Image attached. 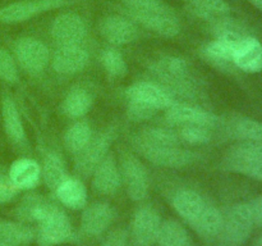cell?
Wrapping results in <instances>:
<instances>
[{
	"label": "cell",
	"mask_w": 262,
	"mask_h": 246,
	"mask_svg": "<svg viewBox=\"0 0 262 246\" xmlns=\"http://www.w3.org/2000/svg\"><path fill=\"white\" fill-rule=\"evenodd\" d=\"M19 212L27 219L40 223L37 233V242L40 246H55L72 237L73 230L68 217L55 205L31 197L27 202L22 204Z\"/></svg>",
	"instance_id": "obj_1"
},
{
	"label": "cell",
	"mask_w": 262,
	"mask_h": 246,
	"mask_svg": "<svg viewBox=\"0 0 262 246\" xmlns=\"http://www.w3.org/2000/svg\"><path fill=\"white\" fill-rule=\"evenodd\" d=\"M228 171L262 181V144L247 142L235 145L223 160Z\"/></svg>",
	"instance_id": "obj_2"
},
{
	"label": "cell",
	"mask_w": 262,
	"mask_h": 246,
	"mask_svg": "<svg viewBox=\"0 0 262 246\" xmlns=\"http://www.w3.org/2000/svg\"><path fill=\"white\" fill-rule=\"evenodd\" d=\"M128 14L141 26L164 37H174L181 32L178 17L165 3L155 8L128 12Z\"/></svg>",
	"instance_id": "obj_3"
},
{
	"label": "cell",
	"mask_w": 262,
	"mask_h": 246,
	"mask_svg": "<svg viewBox=\"0 0 262 246\" xmlns=\"http://www.w3.org/2000/svg\"><path fill=\"white\" fill-rule=\"evenodd\" d=\"M68 0H27L17 2L0 8V23L14 25L26 22L31 18L40 15L49 10L58 9L69 4Z\"/></svg>",
	"instance_id": "obj_4"
},
{
	"label": "cell",
	"mask_w": 262,
	"mask_h": 246,
	"mask_svg": "<svg viewBox=\"0 0 262 246\" xmlns=\"http://www.w3.org/2000/svg\"><path fill=\"white\" fill-rule=\"evenodd\" d=\"M255 218L250 204H235L223 215V230L230 243H242L252 232Z\"/></svg>",
	"instance_id": "obj_5"
},
{
	"label": "cell",
	"mask_w": 262,
	"mask_h": 246,
	"mask_svg": "<svg viewBox=\"0 0 262 246\" xmlns=\"http://www.w3.org/2000/svg\"><path fill=\"white\" fill-rule=\"evenodd\" d=\"M14 53L20 67L30 73L42 72L50 59L48 46L33 37L19 38L14 45Z\"/></svg>",
	"instance_id": "obj_6"
},
{
	"label": "cell",
	"mask_w": 262,
	"mask_h": 246,
	"mask_svg": "<svg viewBox=\"0 0 262 246\" xmlns=\"http://www.w3.org/2000/svg\"><path fill=\"white\" fill-rule=\"evenodd\" d=\"M113 136L114 133L109 130L90 140V142L79 151L77 156L76 171L78 173L87 176L96 169V167L107 156Z\"/></svg>",
	"instance_id": "obj_7"
},
{
	"label": "cell",
	"mask_w": 262,
	"mask_h": 246,
	"mask_svg": "<svg viewBox=\"0 0 262 246\" xmlns=\"http://www.w3.org/2000/svg\"><path fill=\"white\" fill-rule=\"evenodd\" d=\"M137 151L155 166L170 167V168L186 167L196 158L192 151L182 149L179 145L148 146V148L138 149Z\"/></svg>",
	"instance_id": "obj_8"
},
{
	"label": "cell",
	"mask_w": 262,
	"mask_h": 246,
	"mask_svg": "<svg viewBox=\"0 0 262 246\" xmlns=\"http://www.w3.org/2000/svg\"><path fill=\"white\" fill-rule=\"evenodd\" d=\"M51 35L60 45L81 44L87 35L86 20L76 13H63L54 19Z\"/></svg>",
	"instance_id": "obj_9"
},
{
	"label": "cell",
	"mask_w": 262,
	"mask_h": 246,
	"mask_svg": "<svg viewBox=\"0 0 262 246\" xmlns=\"http://www.w3.org/2000/svg\"><path fill=\"white\" fill-rule=\"evenodd\" d=\"M127 97L128 101L140 102L155 110L168 109L174 104L173 97L166 90L151 82H137L128 87Z\"/></svg>",
	"instance_id": "obj_10"
},
{
	"label": "cell",
	"mask_w": 262,
	"mask_h": 246,
	"mask_svg": "<svg viewBox=\"0 0 262 246\" xmlns=\"http://www.w3.org/2000/svg\"><path fill=\"white\" fill-rule=\"evenodd\" d=\"M99 30L105 40L115 45H125L138 37V28L135 22L120 15H107L102 18Z\"/></svg>",
	"instance_id": "obj_11"
},
{
	"label": "cell",
	"mask_w": 262,
	"mask_h": 246,
	"mask_svg": "<svg viewBox=\"0 0 262 246\" xmlns=\"http://www.w3.org/2000/svg\"><path fill=\"white\" fill-rule=\"evenodd\" d=\"M123 177L128 195L135 201L143 200L148 194V176L145 166L136 156L127 155L123 159Z\"/></svg>",
	"instance_id": "obj_12"
},
{
	"label": "cell",
	"mask_w": 262,
	"mask_h": 246,
	"mask_svg": "<svg viewBox=\"0 0 262 246\" xmlns=\"http://www.w3.org/2000/svg\"><path fill=\"white\" fill-rule=\"evenodd\" d=\"M89 63V53L81 44L60 45L55 51L53 67L58 73L73 74L82 71Z\"/></svg>",
	"instance_id": "obj_13"
},
{
	"label": "cell",
	"mask_w": 262,
	"mask_h": 246,
	"mask_svg": "<svg viewBox=\"0 0 262 246\" xmlns=\"http://www.w3.org/2000/svg\"><path fill=\"white\" fill-rule=\"evenodd\" d=\"M166 119L173 125L179 126H204V127H214L216 123V117L212 113L201 108L193 107L188 104H176L168 108Z\"/></svg>",
	"instance_id": "obj_14"
},
{
	"label": "cell",
	"mask_w": 262,
	"mask_h": 246,
	"mask_svg": "<svg viewBox=\"0 0 262 246\" xmlns=\"http://www.w3.org/2000/svg\"><path fill=\"white\" fill-rule=\"evenodd\" d=\"M161 220L152 208H141L133 219V237L140 246L155 242L160 230Z\"/></svg>",
	"instance_id": "obj_15"
},
{
	"label": "cell",
	"mask_w": 262,
	"mask_h": 246,
	"mask_svg": "<svg viewBox=\"0 0 262 246\" xmlns=\"http://www.w3.org/2000/svg\"><path fill=\"white\" fill-rule=\"evenodd\" d=\"M233 64L247 73L262 71V44L252 36L243 37L234 50Z\"/></svg>",
	"instance_id": "obj_16"
},
{
	"label": "cell",
	"mask_w": 262,
	"mask_h": 246,
	"mask_svg": "<svg viewBox=\"0 0 262 246\" xmlns=\"http://www.w3.org/2000/svg\"><path fill=\"white\" fill-rule=\"evenodd\" d=\"M122 176L114 158L107 155L94 171V189L104 195H112L119 189Z\"/></svg>",
	"instance_id": "obj_17"
},
{
	"label": "cell",
	"mask_w": 262,
	"mask_h": 246,
	"mask_svg": "<svg viewBox=\"0 0 262 246\" xmlns=\"http://www.w3.org/2000/svg\"><path fill=\"white\" fill-rule=\"evenodd\" d=\"M41 177V167L32 159H18L10 166L9 181L15 189H33Z\"/></svg>",
	"instance_id": "obj_18"
},
{
	"label": "cell",
	"mask_w": 262,
	"mask_h": 246,
	"mask_svg": "<svg viewBox=\"0 0 262 246\" xmlns=\"http://www.w3.org/2000/svg\"><path fill=\"white\" fill-rule=\"evenodd\" d=\"M114 210L107 204H92L82 215V230L91 236H99L113 222Z\"/></svg>",
	"instance_id": "obj_19"
},
{
	"label": "cell",
	"mask_w": 262,
	"mask_h": 246,
	"mask_svg": "<svg viewBox=\"0 0 262 246\" xmlns=\"http://www.w3.org/2000/svg\"><path fill=\"white\" fill-rule=\"evenodd\" d=\"M154 71L161 79L178 87L186 84L189 74L187 61L177 56H165L160 59L154 66Z\"/></svg>",
	"instance_id": "obj_20"
},
{
	"label": "cell",
	"mask_w": 262,
	"mask_h": 246,
	"mask_svg": "<svg viewBox=\"0 0 262 246\" xmlns=\"http://www.w3.org/2000/svg\"><path fill=\"white\" fill-rule=\"evenodd\" d=\"M2 115L3 122H4V128L7 135L9 136L10 140L14 142H22L26 138L25 127L20 119L19 110H18L15 101L5 94L2 100Z\"/></svg>",
	"instance_id": "obj_21"
},
{
	"label": "cell",
	"mask_w": 262,
	"mask_h": 246,
	"mask_svg": "<svg viewBox=\"0 0 262 246\" xmlns=\"http://www.w3.org/2000/svg\"><path fill=\"white\" fill-rule=\"evenodd\" d=\"M206 204L204 197L192 190H182L177 192L173 199V205L177 212L189 223L199 217Z\"/></svg>",
	"instance_id": "obj_22"
},
{
	"label": "cell",
	"mask_w": 262,
	"mask_h": 246,
	"mask_svg": "<svg viewBox=\"0 0 262 246\" xmlns=\"http://www.w3.org/2000/svg\"><path fill=\"white\" fill-rule=\"evenodd\" d=\"M58 199L71 209H81L86 205L87 190L77 178H66L55 190Z\"/></svg>",
	"instance_id": "obj_23"
},
{
	"label": "cell",
	"mask_w": 262,
	"mask_h": 246,
	"mask_svg": "<svg viewBox=\"0 0 262 246\" xmlns=\"http://www.w3.org/2000/svg\"><path fill=\"white\" fill-rule=\"evenodd\" d=\"M194 230L202 236L212 237L222 232L223 230V214L214 205L206 204L199 217L191 223Z\"/></svg>",
	"instance_id": "obj_24"
},
{
	"label": "cell",
	"mask_w": 262,
	"mask_h": 246,
	"mask_svg": "<svg viewBox=\"0 0 262 246\" xmlns=\"http://www.w3.org/2000/svg\"><path fill=\"white\" fill-rule=\"evenodd\" d=\"M191 12L207 20H217L229 14L230 7L225 0H186Z\"/></svg>",
	"instance_id": "obj_25"
},
{
	"label": "cell",
	"mask_w": 262,
	"mask_h": 246,
	"mask_svg": "<svg viewBox=\"0 0 262 246\" xmlns=\"http://www.w3.org/2000/svg\"><path fill=\"white\" fill-rule=\"evenodd\" d=\"M156 240L161 246H193L188 231L176 220L161 223Z\"/></svg>",
	"instance_id": "obj_26"
},
{
	"label": "cell",
	"mask_w": 262,
	"mask_h": 246,
	"mask_svg": "<svg viewBox=\"0 0 262 246\" xmlns=\"http://www.w3.org/2000/svg\"><path fill=\"white\" fill-rule=\"evenodd\" d=\"M92 107V96L83 89H73L64 100L63 109L69 117L79 118L89 113Z\"/></svg>",
	"instance_id": "obj_27"
},
{
	"label": "cell",
	"mask_w": 262,
	"mask_h": 246,
	"mask_svg": "<svg viewBox=\"0 0 262 246\" xmlns=\"http://www.w3.org/2000/svg\"><path fill=\"white\" fill-rule=\"evenodd\" d=\"M241 41H234L224 37H216L214 41L207 44V46L205 48V54H206L210 60H214L216 63H233L234 50Z\"/></svg>",
	"instance_id": "obj_28"
},
{
	"label": "cell",
	"mask_w": 262,
	"mask_h": 246,
	"mask_svg": "<svg viewBox=\"0 0 262 246\" xmlns=\"http://www.w3.org/2000/svg\"><path fill=\"white\" fill-rule=\"evenodd\" d=\"M41 174L43 176L45 183L48 184V187H50L51 190H56V187H58L64 179L68 178V177H67L66 167H64L63 160H61L60 156H58L54 153L48 154V155L45 156Z\"/></svg>",
	"instance_id": "obj_29"
},
{
	"label": "cell",
	"mask_w": 262,
	"mask_h": 246,
	"mask_svg": "<svg viewBox=\"0 0 262 246\" xmlns=\"http://www.w3.org/2000/svg\"><path fill=\"white\" fill-rule=\"evenodd\" d=\"M92 138L91 128L87 123L77 122L68 128L64 136L66 148L72 153L78 154Z\"/></svg>",
	"instance_id": "obj_30"
},
{
	"label": "cell",
	"mask_w": 262,
	"mask_h": 246,
	"mask_svg": "<svg viewBox=\"0 0 262 246\" xmlns=\"http://www.w3.org/2000/svg\"><path fill=\"white\" fill-rule=\"evenodd\" d=\"M33 236H35V232L32 228L27 225L0 220V240L4 242L12 243V245L26 243L30 242Z\"/></svg>",
	"instance_id": "obj_31"
},
{
	"label": "cell",
	"mask_w": 262,
	"mask_h": 246,
	"mask_svg": "<svg viewBox=\"0 0 262 246\" xmlns=\"http://www.w3.org/2000/svg\"><path fill=\"white\" fill-rule=\"evenodd\" d=\"M234 133L247 142L262 144V122L253 119H241L235 123Z\"/></svg>",
	"instance_id": "obj_32"
},
{
	"label": "cell",
	"mask_w": 262,
	"mask_h": 246,
	"mask_svg": "<svg viewBox=\"0 0 262 246\" xmlns=\"http://www.w3.org/2000/svg\"><path fill=\"white\" fill-rule=\"evenodd\" d=\"M102 64L110 76L122 77L127 73V63L122 54L115 49H106L102 53Z\"/></svg>",
	"instance_id": "obj_33"
},
{
	"label": "cell",
	"mask_w": 262,
	"mask_h": 246,
	"mask_svg": "<svg viewBox=\"0 0 262 246\" xmlns=\"http://www.w3.org/2000/svg\"><path fill=\"white\" fill-rule=\"evenodd\" d=\"M181 138L184 142H188L191 145H205L211 138V133H210L209 128L204 127V126H182Z\"/></svg>",
	"instance_id": "obj_34"
},
{
	"label": "cell",
	"mask_w": 262,
	"mask_h": 246,
	"mask_svg": "<svg viewBox=\"0 0 262 246\" xmlns=\"http://www.w3.org/2000/svg\"><path fill=\"white\" fill-rule=\"evenodd\" d=\"M0 78L9 84H15L19 78L14 58L3 46H0Z\"/></svg>",
	"instance_id": "obj_35"
},
{
	"label": "cell",
	"mask_w": 262,
	"mask_h": 246,
	"mask_svg": "<svg viewBox=\"0 0 262 246\" xmlns=\"http://www.w3.org/2000/svg\"><path fill=\"white\" fill-rule=\"evenodd\" d=\"M129 117L135 120H145L152 117L155 114V109L148 108L146 105L140 104V102L129 101V108H128Z\"/></svg>",
	"instance_id": "obj_36"
},
{
	"label": "cell",
	"mask_w": 262,
	"mask_h": 246,
	"mask_svg": "<svg viewBox=\"0 0 262 246\" xmlns=\"http://www.w3.org/2000/svg\"><path fill=\"white\" fill-rule=\"evenodd\" d=\"M15 191L17 189L13 186L9 179L8 181L0 179V202L10 201L15 196Z\"/></svg>",
	"instance_id": "obj_37"
},
{
	"label": "cell",
	"mask_w": 262,
	"mask_h": 246,
	"mask_svg": "<svg viewBox=\"0 0 262 246\" xmlns=\"http://www.w3.org/2000/svg\"><path fill=\"white\" fill-rule=\"evenodd\" d=\"M102 246H129L128 245V235L124 231H115L106 238Z\"/></svg>",
	"instance_id": "obj_38"
},
{
	"label": "cell",
	"mask_w": 262,
	"mask_h": 246,
	"mask_svg": "<svg viewBox=\"0 0 262 246\" xmlns=\"http://www.w3.org/2000/svg\"><path fill=\"white\" fill-rule=\"evenodd\" d=\"M250 205L253 213V218H255V223L262 224V196L253 200Z\"/></svg>",
	"instance_id": "obj_39"
},
{
	"label": "cell",
	"mask_w": 262,
	"mask_h": 246,
	"mask_svg": "<svg viewBox=\"0 0 262 246\" xmlns=\"http://www.w3.org/2000/svg\"><path fill=\"white\" fill-rule=\"evenodd\" d=\"M248 2L251 3V4H253L255 7L260 8V9H262V0H248Z\"/></svg>",
	"instance_id": "obj_40"
},
{
	"label": "cell",
	"mask_w": 262,
	"mask_h": 246,
	"mask_svg": "<svg viewBox=\"0 0 262 246\" xmlns=\"http://www.w3.org/2000/svg\"><path fill=\"white\" fill-rule=\"evenodd\" d=\"M0 246H13L12 243H8V242H4V241L0 240Z\"/></svg>",
	"instance_id": "obj_41"
},
{
	"label": "cell",
	"mask_w": 262,
	"mask_h": 246,
	"mask_svg": "<svg viewBox=\"0 0 262 246\" xmlns=\"http://www.w3.org/2000/svg\"><path fill=\"white\" fill-rule=\"evenodd\" d=\"M255 246H262V237H260L257 240V242H256V245Z\"/></svg>",
	"instance_id": "obj_42"
}]
</instances>
